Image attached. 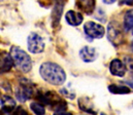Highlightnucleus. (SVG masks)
I'll return each instance as SVG.
<instances>
[{
	"mask_svg": "<svg viewBox=\"0 0 133 115\" xmlns=\"http://www.w3.org/2000/svg\"><path fill=\"white\" fill-rule=\"evenodd\" d=\"M40 76L48 83L53 85H62L66 80L65 71L56 63L45 62L39 68Z\"/></svg>",
	"mask_w": 133,
	"mask_h": 115,
	"instance_id": "obj_1",
	"label": "nucleus"
},
{
	"mask_svg": "<svg viewBox=\"0 0 133 115\" xmlns=\"http://www.w3.org/2000/svg\"><path fill=\"white\" fill-rule=\"evenodd\" d=\"M9 55L11 57L14 66L23 73H28L32 68V60L30 56L18 46H11Z\"/></svg>",
	"mask_w": 133,
	"mask_h": 115,
	"instance_id": "obj_2",
	"label": "nucleus"
},
{
	"mask_svg": "<svg viewBox=\"0 0 133 115\" xmlns=\"http://www.w3.org/2000/svg\"><path fill=\"white\" fill-rule=\"evenodd\" d=\"M107 38L114 45H121L125 41V35L121 28V26L116 23L111 22L108 24L107 27Z\"/></svg>",
	"mask_w": 133,
	"mask_h": 115,
	"instance_id": "obj_3",
	"label": "nucleus"
},
{
	"mask_svg": "<svg viewBox=\"0 0 133 115\" xmlns=\"http://www.w3.org/2000/svg\"><path fill=\"white\" fill-rule=\"evenodd\" d=\"M34 95V89L32 86V83H27V82H21L17 89H16V97L18 101L24 103L28 100H30Z\"/></svg>",
	"mask_w": 133,
	"mask_h": 115,
	"instance_id": "obj_4",
	"label": "nucleus"
},
{
	"mask_svg": "<svg viewBox=\"0 0 133 115\" xmlns=\"http://www.w3.org/2000/svg\"><path fill=\"white\" fill-rule=\"evenodd\" d=\"M84 31H85L86 35H88L91 38H95V39L102 38L103 35H104V33H105V30H104V28H103L102 25L97 24L95 22H92V21H89V22L85 23V25H84Z\"/></svg>",
	"mask_w": 133,
	"mask_h": 115,
	"instance_id": "obj_5",
	"label": "nucleus"
},
{
	"mask_svg": "<svg viewBox=\"0 0 133 115\" xmlns=\"http://www.w3.org/2000/svg\"><path fill=\"white\" fill-rule=\"evenodd\" d=\"M28 50L32 53H40L44 50V42L37 33H30L27 39Z\"/></svg>",
	"mask_w": 133,
	"mask_h": 115,
	"instance_id": "obj_6",
	"label": "nucleus"
},
{
	"mask_svg": "<svg viewBox=\"0 0 133 115\" xmlns=\"http://www.w3.org/2000/svg\"><path fill=\"white\" fill-rule=\"evenodd\" d=\"M79 57L81 59L86 62V63H91V62H94L97 57H98V52L97 50L92 47V46H84L81 51H79Z\"/></svg>",
	"mask_w": 133,
	"mask_h": 115,
	"instance_id": "obj_7",
	"label": "nucleus"
},
{
	"mask_svg": "<svg viewBox=\"0 0 133 115\" xmlns=\"http://www.w3.org/2000/svg\"><path fill=\"white\" fill-rule=\"evenodd\" d=\"M109 71L112 75L123 77L126 73V66L119 59H114L109 64Z\"/></svg>",
	"mask_w": 133,
	"mask_h": 115,
	"instance_id": "obj_8",
	"label": "nucleus"
},
{
	"mask_svg": "<svg viewBox=\"0 0 133 115\" xmlns=\"http://www.w3.org/2000/svg\"><path fill=\"white\" fill-rule=\"evenodd\" d=\"M63 7H64V2L63 1H59L55 4L53 10H52V14H51V20H52V25L54 28H56L59 24H60V19L62 16V11H63Z\"/></svg>",
	"mask_w": 133,
	"mask_h": 115,
	"instance_id": "obj_9",
	"label": "nucleus"
},
{
	"mask_svg": "<svg viewBox=\"0 0 133 115\" xmlns=\"http://www.w3.org/2000/svg\"><path fill=\"white\" fill-rule=\"evenodd\" d=\"M0 108H1V111L4 113H12L17 108L16 101L9 96H2Z\"/></svg>",
	"mask_w": 133,
	"mask_h": 115,
	"instance_id": "obj_10",
	"label": "nucleus"
},
{
	"mask_svg": "<svg viewBox=\"0 0 133 115\" xmlns=\"http://www.w3.org/2000/svg\"><path fill=\"white\" fill-rule=\"evenodd\" d=\"M14 63L11 60V57L6 51H0V72L5 73L10 71L12 68Z\"/></svg>",
	"mask_w": 133,
	"mask_h": 115,
	"instance_id": "obj_11",
	"label": "nucleus"
},
{
	"mask_svg": "<svg viewBox=\"0 0 133 115\" xmlns=\"http://www.w3.org/2000/svg\"><path fill=\"white\" fill-rule=\"evenodd\" d=\"M65 19L70 26H74V27L83 23V14L74 10H68L65 16Z\"/></svg>",
	"mask_w": 133,
	"mask_h": 115,
	"instance_id": "obj_12",
	"label": "nucleus"
},
{
	"mask_svg": "<svg viewBox=\"0 0 133 115\" xmlns=\"http://www.w3.org/2000/svg\"><path fill=\"white\" fill-rule=\"evenodd\" d=\"M108 90L114 95H128L131 93L130 88L126 85H117V84H110L108 85Z\"/></svg>",
	"mask_w": 133,
	"mask_h": 115,
	"instance_id": "obj_13",
	"label": "nucleus"
},
{
	"mask_svg": "<svg viewBox=\"0 0 133 115\" xmlns=\"http://www.w3.org/2000/svg\"><path fill=\"white\" fill-rule=\"evenodd\" d=\"M76 5L87 13H91L95 7V1H76Z\"/></svg>",
	"mask_w": 133,
	"mask_h": 115,
	"instance_id": "obj_14",
	"label": "nucleus"
},
{
	"mask_svg": "<svg viewBox=\"0 0 133 115\" xmlns=\"http://www.w3.org/2000/svg\"><path fill=\"white\" fill-rule=\"evenodd\" d=\"M133 28V10H127L124 16V30L129 31Z\"/></svg>",
	"mask_w": 133,
	"mask_h": 115,
	"instance_id": "obj_15",
	"label": "nucleus"
},
{
	"mask_svg": "<svg viewBox=\"0 0 133 115\" xmlns=\"http://www.w3.org/2000/svg\"><path fill=\"white\" fill-rule=\"evenodd\" d=\"M30 108H31V110L34 112V114L36 115H44V113H45L44 107L40 103H37V102L31 103L30 104Z\"/></svg>",
	"mask_w": 133,
	"mask_h": 115,
	"instance_id": "obj_16",
	"label": "nucleus"
},
{
	"mask_svg": "<svg viewBox=\"0 0 133 115\" xmlns=\"http://www.w3.org/2000/svg\"><path fill=\"white\" fill-rule=\"evenodd\" d=\"M60 93H61V94H62L63 96H65V97H67L68 99H73V98H74V93H70V91H69V89H68L67 87H64V88H61Z\"/></svg>",
	"mask_w": 133,
	"mask_h": 115,
	"instance_id": "obj_17",
	"label": "nucleus"
},
{
	"mask_svg": "<svg viewBox=\"0 0 133 115\" xmlns=\"http://www.w3.org/2000/svg\"><path fill=\"white\" fill-rule=\"evenodd\" d=\"M11 115H28V112L23 107H17Z\"/></svg>",
	"mask_w": 133,
	"mask_h": 115,
	"instance_id": "obj_18",
	"label": "nucleus"
},
{
	"mask_svg": "<svg viewBox=\"0 0 133 115\" xmlns=\"http://www.w3.org/2000/svg\"><path fill=\"white\" fill-rule=\"evenodd\" d=\"M53 115H72V113L64 111V112H55V113H54Z\"/></svg>",
	"mask_w": 133,
	"mask_h": 115,
	"instance_id": "obj_19",
	"label": "nucleus"
},
{
	"mask_svg": "<svg viewBox=\"0 0 133 115\" xmlns=\"http://www.w3.org/2000/svg\"><path fill=\"white\" fill-rule=\"evenodd\" d=\"M126 4H129V5H133V1H124Z\"/></svg>",
	"mask_w": 133,
	"mask_h": 115,
	"instance_id": "obj_20",
	"label": "nucleus"
},
{
	"mask_svg": "<svg viewBox=\"0 0 133 115\" xmlns=\"http://www.w3.org/2000/svg\"><path fill=\"white\" fill-rule=\"evenodd\" d=\"M103 2H105V3H112V2H115V1H103Z\"/></svg>",
	"mask_w": 133,
	"mask_h": 115,
	"instance_id": "obj_21",
	"label": "nucleus"
},
{
	"mask_svg": "<svg viewBox=\"0 0 133 115\" xmlns=\"http://www.w3.org/2000/svg\"><path fill=\"white\" fill-rule=\"evenodd\" d=\"M128 84H130V86H131V87H133V82H131V83H128Z\"/></svg>",
	"mask_w": 133,
	"mask_h": 115,
	"instance_id": "obj_22",
	"label": "nucleus"
},
{
	"mask_svg": "<svg viewBox=\"0 0 133 115\" xmlns=\"http://www.w3.org/2000/svg\"><path fill=\"white\" fill-rule=\"evenodd\" d=\"M131 49H132V51H133V41H132V43H131Z\"/></svg>",
	"mask_w": 133,
	"mask_h": 115,
	"instance_id": "obj_23",
	"label": "nucleus"
},
{
	"mask_svg": "<svg viewBox=\"0 0 133 115\" xmlns=\"http://www.w3.org/2000/svg\"><path fill=\"white\" fill-rule=\"evenodd\" d=\"M1 99H2V96L0 95V103H1Z\"/></svg>",
	"mask_w": 133,
	"mask_h": 115,
	"instance_id": "obj_24",
	"label": "nucleus"
},
{
	"mask_svg": "<svg viewBox=\"0 0 133 115\" xmlns=\"http://www.w3.org/2000/svg\"><path fill=\"white\" fill-rule=\"evenodd\" d=\"M100 115H105V114H104V113H101V114H100Z\"/></svg>",
	"mask_w": 133,
	"mask_h": 115,
	"instance_id": "obj_25",
	"label": "nucleus"
}]
</instances>
